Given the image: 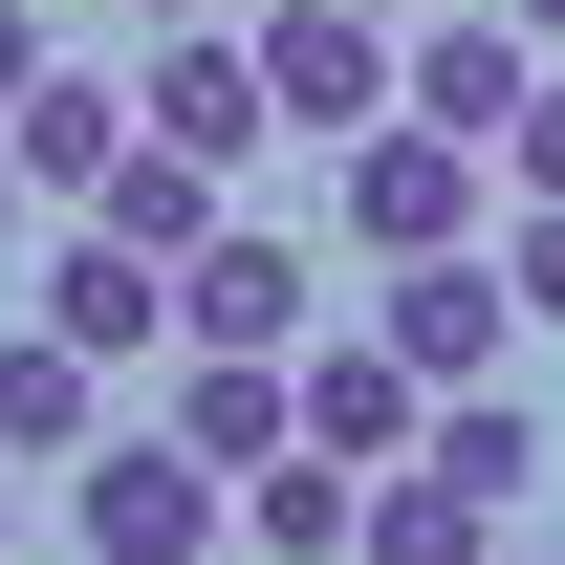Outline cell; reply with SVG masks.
<instances>
[{"label": "cell", "instance_id": "cell-22", "mask_svg": "<svg viewBox=\"0 0 565 565\" xmlns=\"http://www.w3.org/2000/svg\"><path fill=\"white\" fill-rule=\"evenodd\" d=\"M522 44H565V0H522Z\"/></svg>", "mask_w": 565, "mask_h": 565}, {"label": "cell", "instance_id": "cell-15", "mask_svg": "<svg viewBox=\"0 0 565 565\" xmlns=\"http://www.w3.org/2000/svg\"><path fill=\"white\" fill-rule=\"evenodd\" d=\"M239 544H282V565L370 544V457H327V435H282V457H262V500H239Z\"/></svg>", "mask_w": 565, "mask_h": 565}, {"label": "cell", "instance_id": "cell-7", "mask_svg": "<svg viewBox=\"0 0 565 565\" xmlns=\"http://www.w3.org/2000/svg\"><path fill=\"white\" fill-rule=\"evenodd\" d=\"M522 87H544V44H522V0H479V22H414L392 44V109H435V131H522Z\"/></svg>", "mask_w": 565, "mask_h": 565}, {"label": "cell", "instance_id": "cell-17", "mask_svg": "<svg viewBox=\"0 0 565 565\" xmlns=\"http://www.w3.org/2000/svg\"><path fill=\"white\" fill-rule=\"evenodd\" d=\"M500 282H522V327H565V196H522V239H500Z\"/></svg>", "mask_w": 565, "mask_h": 565}, {"label": "cell", "instance_id": "cell-21", "mask_svg": "<svg viewBox=\"0 0 565 565\" xmlns=\"http://www.w3.org/2000/svg\"><path fill=\"white\" fill-rule=\"evenodd\" d=\"M131 22H217V0H131Z\"/></svg>", "mask_w": 565, "mask_h": 565}, {"label": "cell", "instance_id": "cell-12", "mask_svg": "<svg viewBox=\"0 0 565 565\" xmlns=\"http://www.w3.org/2000/svg\"><path fill=\"white\" fill-rule=\"evenodd\" d=\"M282 392H305V435H327V457H414V414H435L370 327H349V349H282Z\"/></svg>", "mask_w": 565, "mask_h": 565}, {"label": "cell", "instance_id": "cell-9", "mask_svg": "<svg viewBox=\"0 0 565 565\" xmlns=\"http://www.w3.org/2000/svg\"><path fill=\"white\" fill-rule=\"evenodd\" d=\"M414 457H435L457 500H479V522H522V500L565 479V457H544V414H522L500 370H457V392H435V414H414Z\"/></svg>", "mask_w": 565, "mask_h": 565}, {"label": "cell", "instance_id": "cell-3", "mask_svg": "<svg viewBox=\"0 0 565 565\" xmlns=\"http://www.w3.org/2000/svg\"><path fill=\"white\" fill-rule=\"evenodd\" d=\"M239 44H262V109H282V131H305V152L392 109V22H370V0H262Z\"/></svg>", "mask_w": 565, "mask_h": 565}, {"label": "cell", "instance_id": "cell-18", "mask_svg": "<svg viewBox=\"0 0 565 565\" xmlns=\"http://www.w3.org/2000/svg\"><path fill=\"white\" fill-rule=\"evenodd\" d=\"M500 174H522V196H565V44H544V87H522V131H500Z\"/></svg>", "mask_w": 565, "mask_h": 565}, {"label": "cell", "instance_id": "cell-19", "mask_svg": "<svg viewBox=\"0 0 565 565\" xmlns=\"http://www.w3.org/2000/svg\"><path fill=\"white\" fill-rule=\"evenodd\" d=\"M22 87H44V22H22V0H0V109H22Z\"/></svg>", "mask_w": 565, "mask_h": 565}, {"label": "cell", "instance_id": "cell-8", "mask_svg": "<svg viewBox=\"0 0 565 565\" xmlns=\"http://www.w3.org/2000/svg\"><path fill=\"white\" fill-rule=\"evenodd\" d=\"M174 349H305V239H239L217 217L196 262H174Z\"/></svg>", "mask_w": 565, "mask_h": 565}, {"label": "cell", "instance_id": "cell-5", "mask_svg": "<svg viewBox=\"0 0 565 565\" xmlns=\"http://www.w3.org/2000/svg\"><path fill=\"white\" fill-rule=\"evenodd\" d=\"M131 131H174V152H282V109H262V44L239 22H152V87H131Z\"/></svg>", "mask_w": 565, "mask_h": 565}, {"label": "cell", "instance_id": "cell-6", "mask_svg": "<svg viewBox=\"0 0 565 565\" xmlns=\"http://www.w3.org/2000/svg\"><path fill=\"white\" fill-rule=\"evenodd\" d=\"M22 305H44L66 349H109V370H152V349H174V262H152V239H109V217H66Z\"/></svg>", "mask_w": 565, "mask_h": 565}, {"label": "cell", "instance_id": "cell-13", "mask_svg": "<svg viewBox=\"0 0 565 565\" xmlns=\"http://www.w3.org/2000/svg\"><path fill=\"white\" fill-rule=\"evenodd\" d=\"M66 217H109V239H152V262H196V239H217V152H174V131H131V152H109V174H87V196Z\"/></svg>", "mask_w": 565, "mask_h": 565}, {"label": "cell", "instance_id": "cell-11", "mask_svg": "<svg viewBox=\"0 0 565 565\" xmlns=\"http://www.w3.org/2000/svg\"><path fill=\"white\" fill-rule=\"evenodd\" d=\"M174 435H196L217 479H262L282 435H305V392H282V349H174Z\"/></svg>", "mask_w": 565, "mask_h": 565}, {"label": "cell", "instance_id": "cell-10", "mask_svg": "<svg viewBox=\"0 0 565 565\" xmlns=\"http://www.w3.org/2000/svg\"><path fill=\"white\" fill-rule=\"evenodd\" d=\"M87 435H109V349H66V327L22 305V327H0V457H87Z\"/></svg>", "mask_w": 565, "mask_h": 565}, {"label": "cell", "instance_id": "cell-2", "mask_svg": "<svg viewBox=\"0 0 565 565\" xmlns=\"http://www.w3.org/2000/svg\"><path fill=\"white\" fill-rule=\"evenodd\" d=\"M239 500H217V457L196 435H87V500H66V544L87 565H196Z\"/></svg>", "mask_w": 565, "mask_h": 565}, {"label": "cell", "instance_id": "cell-20", "mask_svg": "<svg viewBox=\"0 0 565 565\" xmlns=\"http://www.w3.org/2000/svg\"><path fill=\"white\" fill-rule=\"evenodd\" d=\"M0 239H22V152H0Z\"/></svg>", "mask_w": 565, "mask_h": 565}, {"label": "cell", "instance_id": "cell-16", "mask_svg": "<svg viewBox=\"0 0 565 565\" xmlns=\"http://www.w3.org/2000/svg\"><path fill=\"white\" fill-rule=\"evenodd\" d=\"M370 544H392V565H457V544H500V522H479L457 479H435V457H414V479L370 457Z\"/></svg>", "mask_w": 565, "mask_h": 565}, {"label": "cell", "instance_id": "cell-1", "mask_svg": "<svg viewBox=\"0 0 565 565\" xmlns=\"http://www.w3.org/2000/svg\"><path fill=\"white\" fill-rule=\"evenodd\" d=\"M327 174H349V262H435V239H479V131H435V109H370V131H327Z\"/></svg>", "mask_w": 565, "mask_h": 565}, {"label": "cell", "instance_id": "cell-4", "mask_svg": "<svg viewBox=\"0 0 565 565\" xmlns=\"http://www.w3.org/2000/svg\"><path fill=\"white\" fill-rule=\"evenodd\" d=\"M370 349L414 370V392H457V370H500V349H522V282H500L479 239H435V262H392V305H370Z\"/></svg>", "mask_w": 565, "mask_h": 565}, {"label": "cell", "instance_id": "cell-14", "mask_svg": "<svg viewBox=\"0 0 565 565\" xmlns=\"http://www.w3.org/2000/svg\"><path fill=\"white\" fill-rule=\"evenodd\" d=\"M0 152H22V196H87V174L131 152V87H87V66H44L22 109H0Z\"/></svg>", "mask_w": 565, "mask_h": 565}, {"label": "cell", "instance_id": "cell-23", "mask_svg": "<svg viewBox=\"0 0 565 565\" xmlns=\"http://www.w3.org/2000/svg\"><path fill=\"white\" fill-rule=\"evenodd\" d=\"M370 22H414V0H370Z\"/></svg>", "mask_w": 565, "mask_h": 565}]
</instances>
